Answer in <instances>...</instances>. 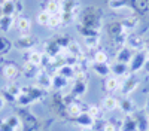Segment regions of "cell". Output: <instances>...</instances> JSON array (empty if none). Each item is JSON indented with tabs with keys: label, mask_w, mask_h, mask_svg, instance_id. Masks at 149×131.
I'll return each mask as SVG.
<instances>
[{
	"label": "cell",
	"mask_w": 149,
	"mask_h": 131,
	"mask_svg": "<svg viewBox=\"0 0 149 131\" xmlns=\"http://www.w3.org/2000/svg\"><path fill=\"white\" fill-rule=\"evenodd\" d=\"M79 19H81V24L79 26H84V27H88L91 30H102V12L100 9L97 8H85L82 10V14L79 15Z\"/></svg>",
	"instance_id": "6da1fadb"
},
{
	"label": "cell",
	"mask_w": 149,
	"mask_h": 131,
	"mask_svg": "<svg viewBox=\"0 0 149 131\" xmlns=\"http://www.w3.org/2000/svg\"><path fill=\"white\" fill-rule=\"evenodd\" d=\"M46 91L40 89L37 85L34 87H21V94L17 100V104L21 107H27L36 101H39L40 98H43Z\"/></svg>",
	"instance_id": "7a4b0ae2"
},
{
	"label": "cell",
	"mask_w": 149,
	"mask_h": 131,
	"mask_svg": "<svg viewBox=\"0 0 149 131\" xmlns=\"http://www.w3.org/2000/svg\"><path fill=\"white\" fill-rule=\"evenodd\" d=\"M140 80L136 75H128L127 78H124V80H121V87H119V92L122 97H128L130 94H133L136 89L139 88Z\"/></svg>",
	"instance_id": "3957f363"
},
{
	"label": "cell",
	"mask_w": 149,
	"mask_h": 131,
	"mask_svg": "<svg viewBox=\"0 0 149 131\" xmlns=\"http://www.w3.org/2000/svg\"><path fill=\"white\" fill-rule=\"evenodd\" d=\"M88 91V85H86V78L84 76V73H78L76 79L73 80V85L70 88V94L74 98H81L86 94Z\"/></svg>",
	"instance_id": "277c9868"
},
{
	"label": "cell",
	"mask_w": 149,
	"mask_h": 131,
	"mask_svg": "<svg viewBox=\"0 0 149 131\" xmlns=\"http://www.w3.org/2000/svg\"><path fill=\"white\" fill-rule=\"evenodd\" d=\"M148 58H149V57H148V54H146L145 49H142V51H136L134 55H133V58H131V61H130V64H128L130 73L136 75L137 71L143 70L145 63H146V60H148Z\"/></svg>",
	"instance_id": "5b68a950"
},
{
	"label": "cell",
	"mask_w": 149,
	"mask_h": 131,
	"mask_svg": "<svg viewBox=\"0 0 149 131\" xmlns=\"http://www.w3.org/2000/svg\"><path fill=\"white\" fill-rule=\"evenodd\" d=\"M36 37L31 34H26V36H19V37L14 42V46L19 51H31L34 49V45H36Z\"/></svg>",
	"instance_id": "8992f818"
},
{
	"label": "cell",
	"mask_w": 149,
	"mask_h": 131,
	"mask_svg": "<svg viewBox=\"0 0 149 131\" xmlns=\"http://www.w3.org/2000/svg\"><path fill=\"white\" fill-rule=\"evenodd\" d=\"M34 79H36V85L39 87L40 89H43V91H48V89L54 88V83H52V76L49 75L46 70L39 71V73H37V76H36Z\"/></svg>",
	"instance_id": "52a82bcc"
},
{
	"label": "cell",
	"mask_w": 149,
	"mask_h": 131,
	"mask_svg": "<svg viewBox=\"0 0 149 131\" xmlns=\"http://www.w3.org/2000/svg\"><path fill=\"white\" fill-rule=\"evenodd\" d=\"M125 46H128L130 49H133L134 52L136 51H142L145 48V39L140 37V36H137V34H127Z\"/></svg>",
	"instance_id": "ba28073f"
},
{
	"label": "cell",
	"mask_w": 149,
	"mask_h": 131,
	"mask_svg": "<svg viewBox=\"0 0 149 131\" xmlns=\"http://www.w3.org/2000/svg\"><path fill=\"white\" fill-rule=\"evenodd\" d=\"M0 10H2L3 17H14L19 10L18 0H6V2H3L0 5Z\"/></svg>",
	"instance_id": "9c48e42d"
},
{
	"label": "cell",
	"mask_w": 149,
	"mask_h": 131,
	"mask_svg": "<svg viewBox=\"0 0 149 131\" xmlns=\"http://www.w3.org/2000/svg\"><path fill=\"white\" fill-rule=\"evenodd\" d=\"M118 109L124 113V115H134L137 112V107H136V103L130 98V97H121L119 98V107Z\"/></svg>",
	"instance_id": "30bf717a"
},
{
	"label": "cell",
	"mask_w": 149,
	"mask_h": 131,
	"mask_svg": "<svg viewBox=\"0 0 149 131\" xmlns=\"http://www.w3.org/2000/svg\"><path fill=\"white\" fill-rule=\"evenodd\" d=\"M90 67H91V70L94 71V73L97 76H100V78L106 79L107 76L112 75V70H110V64L109 63H94V61H91Z\"/></svg>",
	"instance_id": "8fae6325"
},
{
	"label": "cell",
	"mask_w": 149,
	"mask_h": 131,
	"mask_svg": "<svg viewBox=\"0 0 149 131\" xmlns=\"http://www.w3.org/2000/svg\"><path fill=\"white\" fill-rule=\"evenodd\" d=\"M2 73L3 76L8 79V80H15L19 75H21V70L17 64L14 63H6L3 67H2Z\"/></svg>",
	"instance_id": "7c38bea8"
},
{
	"label": "cell",
	"mask_w": 149,
	"mask_h": 131,
	"mask_svg": "<svg viewBox=\"0 0 149 131\" xmlns=\"http://www.w3.org/2000/svg\"><path fill=\"white\" fill-rule=\"evenodd\" d=\"M133 55H134V51L130 49L128 46L124 45V46H121L119 49H118L116 57H115V61H118V63H124V64H130Z\"/></svg>",
	"instance_id": "4fadbf2b"
},
{
	"label": "cell",
	"mask_w": 149,
	"mask_h": 131,
	"mask_svg": "<svg viewBox=\"0 0 149 131\" xmlns=\"http://www.w3.org/2000/svg\"><path fill=\"white\" fill-rule=\"evenodd\" d=\"M57 75L66 78L67 80H74L78 76V71L74 69V66H72V64H63L57 69Z\"/></svg>",
	"instance_id": "5bb4252c"
},
{
	"label": "cell",
	"mask_w": 149,
	"mask_h": 131,
	"mask_svg": "<svg viewBox=\"0 0 149 131\" xmlns=\"http://www.w3.org/2000/svg\"><path fill=\"white\" fill-rule=\"evenodd\" d=\"M110 70H112V75L116 76V78H127L130 73V69H128V64H124V63H118L115 61L113 64H110Z\"/></svg>",
	"instance_id": "9a60e30c"
},
{
	"label": "cell",
	"mask_w": 149,
	"mask_h": 131,
	"mask_svg": "<svg viewBox=\"0 0 149 131\" xmlns=\"http://www.w3.org/2000/svg\"><path fill=\"white\" fill-rule=\"evenodd\" d=\"M74 122H76L81 128H93L94 127V122H95V119L86 112V110H84L79 116H76L74 118Z\"/></svg>",
	"instance_id": "2e32d148"
},
{
	"label": "cell",
	"mask_w": 149,
	"mask_h": 131,
	"mask_svg": "<svg viewBox=\"0 0 149 131\" xmlns=\"http://www.w3.org/2000/svg\"><path fill=\"white\" fill-rule=\"evenodd\" d=\"M15 26H17L18 33H19L21 36L30 34V31H31V21H30V18H27V17H19V18L15 21Z\"/></svg>",
	"instance_id": "e0dca14e"
},
{
	"label": "cell",
	"mask_w": 149,
	"mask_h": 131,
	"mask_svg": "<svg viewBox=\"0 0 149 131\" xmlns=\"http://www.w3.org/2000/svg\"><path fill=\"white\" fill-rule=\"evenodd\" d=\"M119 107V98L113 97V95H106L102 100V109L106 112H113Z\"/></svg>",
	"instance_id": "ac0fdd59"
},
{
	"label": "cell",
	"mask_w": 149,
	"mask_h": 131,
	"mask_svg": "<svg viewBox=\"0 0 149 131\" xmlns=\"http://www.w3.org/2000/svg\"><path fill=\"white\" fill-rule=\"evenodd\" d=\"M119 130L121 131H139L137 128V122L133 115H125L124 119L121 121V125H119Z\"/></svg>",
	"instance_id": "d6986e66"
},
{
	"label": "cell",
	"mask_w": 149,
	"mask_h": 131,
	"mask_svg": "<svg viewBox=\"0 0 149 131\" xmlns=\"http://www.w3.org/2000/svg\"><path fill=\"white\" fill-rule=\"evenodd\" d=\"M66 110H67V116L74 119L76 116H79L85 109H84V104L79 103V100H74V101H72V103H69L66 106Z\"/></svg>",
	"instance_id": "ffe728a7"
},
{
	"label": "cell",
	"mask_w": 149,
	"mask_h": 131,
	"mask_svg": "<svg viewBox=\"0 0 149 131\" xmlns=\"http://www.w3.org/2000/svg\"><path fill=\"white\" fill-rule=\"evenodd\" d=\"M119 87H121V79L110 75L104 79V89L107 92H115V91H119Z\"/></svg>",
	"instance_id": "44dd1931"
},
{
	"label": "cell",
	"mask_w": 149,
	"mask_h": 131,
	"mask_svg": "<svg viewBox=\"0 0 149 131\" xmlns=\"http://www.w3.org/2000/svg\"><path fill=\"white\" fill-rule=\"evenodd\" d=\"M43 57H45L43 52L36 51V49H31V51H29V54H27V61H26V63H30V64H33V66H36V67H39V66H42V63H43Z\"/></svg>",
	"instance_id": "7402d4cb"
},
{
	"label": "cell",
	"mask_w": 149,
	"mask_h": 131,
	"mask_svg": "<svg viewBox=\"0 0 149 131\" xmlns=\"http://www.w3.org/2000/svg\"><path fill=\"white\" fill-rule=\"evenodd\" d=\"M8 127L12 130V131H22V121L18 115H8L6 118H3Z\"/></svg>",
	"instance_id": "603a6c76"
},
{
	"label": "cell",
	"mask_w": 149,
	"mask_h": 131,
	"mask_svg": "<svg viewBox=\"0 0 149 131\" xmlns=\"http://www.w3.org/2000/svg\"><path fill=\"white\" fill-rule=\"evenodd\" d=\"M133 116H134V119H136V122H137L139 131H148V130H149V121H148L146 112H139V110H137Z\"/></svg>",
	"instance_id": "cb8c5ba5"
},
{
	"label": "cell",
	"mask_w": 149,
	"mask_h": 131,
	"mask_svg": "<svg viewBox=\"0 0 149 131\" xmlns=\"http://www.w3.org/2000/svg\"><path fill=\"white\" fill-rule=\"evenodd\" d=\"M66 52H67V55H70L73 58H81L82 57V51H81L79 43L78 42H73V40H70V43L67 45Z\"/></svg>",
	"instance_id": "d4e9b609"
},
{
	"label": "cell",
	"mask_w": 149,
	"mask_h": 131,
	"mask_svg": "<svg viewBox=\"0 0 149 131\" xmlns=\"http://www.w3.org/2000/svg\"><path fill=\"white\" fill-rule=\"evenodd\" d=\"M12 48H14V43L5 36H0V57L8 55L12 51Z\"/></svg>",
	"instance_id": "484cf974"
},
{
	"label": "cell",
	"mask_w": 149,
	"mask_h": 131,
	"mask_svg": "<svg viewBox=\"0 0 149 131\" xmlns=\"http://www.w3.org/2000/svg\"><path fill=\"white\" fill-rule=\"evenodd\" d=\"M45 10L49 15H57L61 12V2L58 0H48V3L45 6Z\"/></svg>",
	"instance_id": "4316f807"
},
{
	"label": "cell",
	"mask_w": 149,
	"mask_h": 131,
	"mask_svg": "<svg viewBox=\"0 0 149 131\" xmlns=\"http://www.w3.org/2000/svg\"><path fill=\"white\" fill-rule=\"evenodd\" d=\"M14 26H15L14 17H0V30H2L3 33L9 31Z\"/></svg>",
	"instance_id": "83f0119b"
},
{
	"label": "cell",
	"mask_w": 149,
	"mask_h": 131,
	"mask_svg": "<svg viewBox=\"0 0 149 131\" xmlns=\"http://www.w3.org/2000/svg\"><path fill=\"white\" fill-rule=\"evenodd\" d=\"M21 73L26 76V78H36L37 76V67L30 64V63H26L21 69Z\"/></svg>",
	"instance_id": "f1b7e54d"
},
{
	"label": "cell",
	"mask_w": 149,
	"mask_h": 131,
	"mask_svg": "<svg viewBox=\"0 0 149 131\" xmlns=\"http://www.w3.org/2000/svg\"><path fill=\"white\" fill-rule=\"evenodd\" d=\"M52 83H54V88H57L60 91V89H64L69 85V80L60 75H55V76H52Z\"/></svg>",
	"instance_id": "f546056e"
},
{
	"label": "cell",
	"mask_w": 149,
	"mask_h": 131,
	"mask_svg": "<svg viewBox=\"0 0 149 131\" xmlns=\"http://www.w3.org/2000/svg\"><path fill=\"white\" fill-rule=\"evenodd\" d=\"M63 26V19H61V15L57 14V15H51L49 17V21H48V26L49 28H52V30H57L58 27Z\"/></svg>",
	"instance_id": "4dcf8cb0"
},
{
	"label": "cell",
	"mask_w": 149,
	"mask_h": 131,
	"mask_svg": "<svg viewBox=\"0 0 149 131\" xmlns=\"http://www.w3.org/2000/svg\"><path fill=\"white\" fill-rule=\"evenodd\" d=\"M84 42H85V46L88 49H95L100 43V36H90V37H84Z\"/></svg>",
	"instance_id": "1f68e13d"
},
{
	"label": "cell",
	"mask_w": 149,
	"mask_h": 131,
	"mask_svg": "<svg viewBox=\"0 0 149 131\" xmlns=\"http://www.w3.org/2000/svg\"><path fill=\"white\" fill-rule=\"evenodd\" d=\"M93 61L94 63H109V55L102 49H97L93 55Z\"/></svg>",
	"instance_id": "d6a6232c"
},
{
	"label": "cell",
	"mask_w": 149,
	"mask_h": 131,
	"mask_svg": "<svg viewBox=\"0 0 149 131\" xmlns=\"http://www.w3.org/2000/svg\"><path fill=\"white\" fill-rule=\"evenodd\" d=\"M49 17H51V15H49L46 10H40L39 14L36 15V22L39 24V26H43V27H45V26H48Z\"/></svg>",
	"instance_id": "836d02e7"
},
{
	"label": "cell",
	"mask_w": 149,
	"mask_h": 131,
	"mask_svg": "<svg viewBox=\"0 0 149 131\" xmlns=\"http://www.w3.org/2000/svg\"><path fill=\"white\" fill-rule=\"evenodd\" d=\"M0 95H2V98L5 100V103H17V97L15 95H12L6 88H3V89H0Z\"/></svg>",
	"instance_id": "e575fe53"
},
{
	"label": "cell",
	"mask_w": 149,
	"mask_h": 131,
	"mask_svg": "<svg viewBox=\"0 0 149 131\" xmlns=\"http://www.w3.org/2000/svg\"><path fill=\"white\" fill-rule=\"evenodd\" d=\"M86 112H88L94 119H100V118H102V112H103V109H102V107H98V106H88Z\"/></svg>",
	"instance_id": "d590c367"
},
{
	"label": "cell",
	"mask_w": 149,
	"mask_h": 131,
	"mask_svg": "<svg viewBox=\"0 0 149 131\" xmlns=\"http://www.w3.org/2000/svg\"><path fill=\"white\" fill-rule=\"evenodd\" d=\"M121 22H122V26H124V28H125V30H131V28L136 27V24H137V18L130 17V18L124 19V21H121Z\"/></svg>",
	"instance_id": "8d00e7d4"
},
{
	"label": "cell",
	"mask_w": 149,
	"mask_h": 131,
	"mask_svg": "<svg viewBox=\"0 0 149 131\" xmlns=\"http://www.w3.org/2000/svg\"><path fill=\"white\" fill-rule=\"evenodd\" d=\"M6 89H8L12 95H15L17 98L19 97V94H21V87H19V85H15V83H12V85H8Z\"/></svg>",
	"instance_id": "74e56055"
},
{
	"label": "cell",
	"mask_w": 149,
	"mask_h": 131,
	"mask_svg": "<svg viewBox=\"0 0 149 131\" xmlns=\"http://www.w3.org/2000/svg\"><path fill=\"white\" fill-rule=\"evenodd\" d=\"M103 131H121V130H119V127H116L115 122L106 121L104 122V127H103Z\"/></svg>",
	"instance_id": "f35d334b"
},
{
	"label": "cell",
	"mask_w": 149,
	"mask_h": 131,
	"mask_svg": "<svg viewBox=\"0 0 149 131\" xmlns=\"http://www.w3.org/2000/svg\"><path fill=\"white\" fill-rule=\"evenodd\" d=\"M143 70H145V73H148V75H149V58L146 60V63H145V67H143Z\"/></svg>",
	"instance_id": "ab89813d"
},
{
	"label": "cell",
	"mask_w": 149,
	"mask_h": 131,
	"mask_svg": "<svg viewBox=\"0 0 149 131\" xmlns=\"http://www.w3.org/2000/svg\"><path fill=\"white\" fill-rule=\"evenodd\" d=\"M143 49L146 51V54H148V57H149V39L145 40V48H143Z\"/></svg>",
	"instance_id": "60d3db41"
},
{
	"label": "cell",
	"mask_w": 149,
	"mask_h": 131,
	"mask_svg": "<svg viewBox=\"0 0 149 131\" xmlns=\"http://www.w3.org/2000/svg\"><path fill=\"white\" fill-rule=\"evenodd\" d=\"M145 112H146V115H149V97L146 98V104H145Z\"/></svg>",
	"instance_id": "b9f144b4"
},
{
	"label": "cell",
	"mask_w": 149,
	"mask_h": 131,
	"mask_svg": "<svg viewBox=\"0 0 149 131\" xmlns=\"http://www.w3.org/2000/svg\"><path fill=\"white\" fill-rule=\"evenodd\" d=\"M3 106H5V100L2 98V95H0V110L3 109Z\"/></svg>",
	"instance_id": "7bdbcfd3"
},
{
	"label": "cell",
	"mask_w": 149,
	"mask_h": 131,
	"mask_svg": "<svg viewBox=\"0 0 149 131\" xmlns=\"http://www.w3.org/2000/svg\"><path fill=\"white\" fill-rule=\"evenodd\" d=\"M82 131H95L94 128H82Z\"/></svg>",
	"instance_id": "ee69618b"
},
{
	"label": "cell",
	"mask_w": 149,
	"mask_h": 131,
	"mask_svg": "<svg viewBox=\"0 0 149 131\" xmlns=\"http://www.w3.org/2000/svg\"><path fill=\"white\" fill-rule=\"evenodd\" d=\"M3 2H6V0H0V5H2V3H3Z\"/></svg>",
	"instance_id": "f6af8a7d"
},
{
	"label": "cell",
	"mask_w": 149,
	"mask_h": 131,
	"mask_svg": "<svg viewBox=\"0 0 149 131\" xmlns=\"http://www.w3.org/2000/svg\"><path fill=\"white\" fill-rule=\"evenodd\" d=\"M148 121H149V115H148Z\"/></svg>",
	"instance_id": "bcb514c9"
},
{
	"label": "cell",
	"mask_w": 149,
	"mask_h": 131,
	"mask_svg": "<svg viewBox=\"0 0 149 131\" xmlns=\"http://www.w3.org/2000/svg\"><path fill=\"white\" fill-rule=\"evenodd\" d=\"M58 2H60V0H58Z\"/></svg>",
	"instance_id": "7dc6e473"
},
{
	"label": "cell",
	"mask_w": 149,
	"mask_h": 131,
	"mask_svg": "<svg viewBox=\"0 0 149 131\" xmlns=\"http://www.w3.org/2000/svg\"><path fill=\"white\" fill-rule=\"evenodd\" d=\"M148 131H149V130H148Z\"/></svg>",
	"instance_id": "c3c4849f"
}]
</instances>
